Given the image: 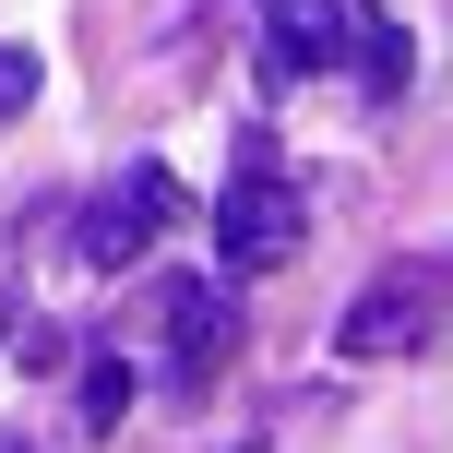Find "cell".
Returning <instances> with one entry per match:
<instances>
[{"mask_svg": "<svg viewBox=\"0 0 453 453\" xmlns=\"http://www.w3.org/2000/svg\"><path fill=\"white\" fill-rule=\"evenodd\" d=\"M167 215H180V180H167V167H119V180L84 203V226H72V263L84 274H132L143 250L167 239Z\"/></svg>", "mask_w": 453, "mask_h": 453, "instance_id": "cell-1", "label": "cell"}, {"mask_svg": "<svg viewBox=\"0 0 453 453\" xmlns=\"http://www.w3.org/2000/svg\"><path fill=\"white\" fill-rule=\"evenodd\" d=\"M298 239H311V191H298L287 167H250V180L215 191V250H226V274H274Z\"/></svg>", "mask_w": 453, "mask_h": 453, "instance_id": "cell-2", "label": "cell"}, {"mask_svg": "<svg viewBox=\"0 0 453 453\" xmlns=\"http://www.w3.org/2000/svg\"><path fill=\"white\" fill-rule=\"evenodd\" d=\"M430 334H441V274H406V263H394L382 287L334 322L346 358H406V346H430Z\"/></svg>", "mask_w": 453, "mask_h": 453, "instance_id": "cell-3", "label": "cell"}, {"mask_svg": "<svg viewBox=\"0 0 453 453\" xmlns=\"http://www.w3.org/2000/svg\"><path fill=\"white\" fill-rule=\"evenodd\" d=\"M263 60H250V72H263V96H298V84H322V72H334L346 60V12H334V0H263Z\"/></svg>", "mask_w": 453, "mask_h": 453, "instance_id": "cell-4", "label": "cell"}, {"mask_svg": "<svg viewBox=\"0 0 453 453\" xmlns=\"http://www.w3.org/2000/svg\"><path fill=\"white\" fill-rule=\"evenodd\" d=\"M167 346H180V370H215L239 346V311H226L215 274H167Z\"/></svg>", "mask_w": 453, "mask_h": 453, "instance_id": "cell-5", "label": "cell"}, {"mask_svg": "<svg viewBox=\"0 0 453 453\" xmlns=\"http://www.w3.org/2000/svg\"><path fill=\"white\" fill-rule=\"evenodd\" d=\"M346 60H358V84H370V96H406L418 48H406V24H394V12H346Z\"/></svg>", "mask_w": 453, "mask_h": 453, "instance_id": "cell-6", "label": "cell"}, {"mask_svg": "<svg viewBox=\"0 0 453 453\" xmlns=\"http://www.w3.org/2000/svg\"><path fill=\"white\" fill-rule=\"evenodd\" d=\"M132 358H119V346H96V358H84V430H119V418H132Z\"/></svg>", "mask_w": 453, "mask_h": 453, "instance_id": "cell-7", "label": "cell"}, {"mask_svg": "<svg viewBox=\"0 0 453 453\" xmlns=\"http://www.w3.org/2000/svg\"><path fill=\"white\" fill-rule=\"evenodd\" d=\"M36 84H48V72H36V48H0V119H24V108H36Z\"/></svg>", "mask_w": 453, "mask_h": 453, "instance_id": "cell-8", "label": "cell"}, {"mask_svg": "<svg viewBox=\"0 0 453 453\" xmlns=\"http://www.w3.org/2000/svg\"><path fill=\"white\" fill-rule=\"evenodd\" d=\"M0 453H24V441H0Z\"/></svg>", "mask_w": 453, "mask_h": 453, "instance_id": "cell-9", "label": "cell"}]
</instances>
